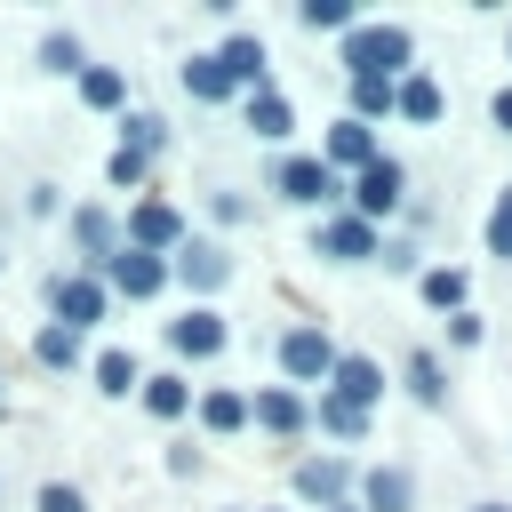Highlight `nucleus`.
I'll list each match as a JSON object with an SVG mask.
<instances>
[{"label":"nucleus","mask_w":512,"mask_h":512,"mask_svg":"<svg viewBox=\"0 0 512 512\" xmlns=\"http://www.w3.org/2000/svg\"><path fill=\"white\" fill-rule=\"evenodd\" d=\"M344 64H352V80H392V72H408V32L400 24H352Z\"/></svg>","instance_id":"nucleus-1"},{"label":"nucleus","mask_w":512,"mask_h":512,"mask_svg":"<svg viewBox=\"0 0 512 512\" xmlns=\"http://www.w3.org/2000/svg\"><path fill=\"white\" fill-rule=\"evenodd\" d=\"M48 304H56V328H72V336H80V328H96V320H104L112 288H104L96 272H80V280H56V288H48Z\"/></svg>","instance_id":"nucleus-2"},{"label":"nucleus","mask_w":512,"mask_h":512,"mask_svg":"<svg viewBox=\"0 0 512 512\" xmlns=\"http://www.w3.org/2000/svg\"><path fill=\"white\" fill-rule=\"evenodd\" d=\"M176 240H184V216H176L168 200H136V208H128V248L160 256V248H176Z\"/></svg>","instance_id":"nucleus-3"},{"label":"nucleus","mask_w":512,"mask_h":512,"mask_svg":"<svg viewBox=\"0 0 512 512\" xmlns=\"http://www.w3.org/2000/svg\"><path fill=\"white\" fill-rule=\"evenodd\" d=\"M96 280H104V288H120V296H160L168 264H160V256H144V248H120V256H112Z\"/></svg>","instance_id":"nucleus-4"},{"label":"nucleus","mask_w":512,"mask_h":512,"mask_svg":"<svg viewBox=\"0 0 512 512\" xmlns=\"http://www.w3.org/2000/svg\"><path fill=\"white\" fill-rule=\"evenodd\" d=\"M384 208H400V168H392V160H368V168L352 176V216L368 224V216H384Z\"/></svg>","instance_id":"nucleus-5"},{"label":"nucleus","mask_w":512,"mask_h":512,"mask_svg":"<svg viewBox=\"0 0 512 512\" xmlns=\"http://www.w3.org/2000/svg\"><path fill=\"white\" fill-rule=\"evenodd\" d=\"M280 368H288V376H328L336 352H328L320 328H288V336H280Z\"/></svg>","instance_id":"nucleus-6"},{"label":"nucleus","mask_w":512,"mask_h":512,"mask_svg":"<svg viewBox=\"0 0 512 512\" xmlns=\"http://www.w3.org/2000/svg\"><path fill=\"white\" fill-rule=\"evenodd\" d=\"M328 376H336V400H352V408H368V400L384 392V368H376L368 352H336V368H328Z\"/></svg>","instance_id":"nucleus-7"},{"label":"nucleus","mask_w":512,"mask_h":512,"mask_svg":"<svg viewBox=\"0 0 512 512\" xmlns=\"http://www.w3.org/2000/svg\"><path fill=\"white\" fill-rule=\"evenodd\" d=\"M272 184H280L288 200H304V208H312V200H336V176H328V160H280V176H272Z\"/></svg>","instance_id":"nucleus-8"},{"label":"nucleus","mask_w":512,"mask_h":512,"mask_svg":"<svg viewBox=\"0 0 512 512\" xmlns=\"http://www.w3.org/2000/svg\"><path fill=\"white\" fill-rule=\"evenodd\" d=\"M72 232H80V248H88V272H104V264L120 256V224H112L104 208H80V216H72Z\"/></svg>","instance_id":"nucleus-9"},{"label":"nucleus","mask_w":512,"mask_h":512,"mask_svg":"<svg viewBox=\"0 0 512 512\" xmlns=\"http://www.w3.org/2000/svg\"><path fill=\"white\" fill-rule=\"evenodd\" d=\"M320 256H336V264H352V256H376V232H368L360 216H328V224H320Z\"/></svg>","instance_id":"nucleus-10"},{"label":"nucleus","mask_w":512,"mask_h":512,"mask_svg":"<svg viewBox=\"0 0 512 512\" xmlns=\"http://www.w3.org/2000/svg\"><path fill=\"white\" fill-rule=\"evenodd\" d=\"M368 160H376L368 120H336V128H328V168H368Z\"/></svg>","instance_id":"nucleus-11"},{"label":"nucleus","mask_w":512,"mask_h":512,"mask_svg":"<svg viewBox=\"0 0 512 512\" xmlns=\"http://www.w3.org/2000/svg\"><path fill=\"white\" fill-rule=\"evenodd\" d=\"M168 336H176V352H192V360H200V352H224V320H216L208 304H192V312H184Z\"/></svg>","instance_id":"nucleus-12"},{"label":"nucleus","mask_w":512,"mask_h":512,"mask_svg":"<svg viewBox=\"0 0 512 512\" xmlns=\"http://www.w3.org/2000/svg\"><path fill=\"white\" fill-rule=\"evenodd\" d=\"M216 64L232 72V88H264V48H256L248 32H240V40H224V48H216Z\"/></svg>","instance_id":"nucleus-13"},{"label":"nucleus","mask_w":512,"mask_h":512,"mask_svg":"<svg viewBox=\"0 0 512 512\" xmlns=\"http://www.w3.org/2000/svg\"><path fill=\"white\" fill-rule=\"evenodd\" d=\"M248 128H256V136H288V128H296V104H288L280 88H256V96H248Z\"/></svg>","instance_id":"nucleus-14"},{"label":"nucleus","mask_w":512,"mask_h":512,"mask_svg":"<svg viewBox=\"0 0 512 512\" xmlns=\"http://www.w3.org/2000/svg\"><path fill=\"white\" fill-rule=\"evenodd\" d=\"M248 416H256L264 432H280V440H296V432H304V400H296V392H264Z\"/></svg>","instance_id":"nucleus-15"},{"label":"nucleus","mask_w":512,"mask_h":512,"mask_svg":"<svg viewBox=\"0 0 512 512\" xmlns=\"http://www.w3.org/2000/svg\"><path fill=\"white\" fill-rule=\"evenodd\" d=\"M408 504H416V488H408V472H400V464L368 472V504H360V512H408Z\"/></svg>","instance_id":"nucleus-16"},{"label":"nucleus","mask_w":512,"mask_h":512,"mask_svg":"<svg viewBox=\"0 0 512 512\" xmlns=\"http://www.w3.org/2000/svg\"><path fill=\"white\" fill-rule=\"evenodd\" d=\"M184 88H192L200 104H216V96H240V88H232V72H224L216 56H192V64H184Z\"/></svg>","instance_id":"nucleus-17"},{"label":"nucleus","mask_w":512,"mask_h":512,"mask_svg":"<svg viewBox=\"0 0 512 512\" xmlns=\"http://www.w3.org/2000/svg\"><path fill=\"white\" fill-rule=\"evenodd\" d=\"M392 104H400L408 120H440V80H424V72H408V80L392 88Z\"/></svg>","instance_id":"nucleus-18"},{"label":"nucleus","mask_w":512,"mask_h":512,"mask_svg":"<svg viewBox=\"0 0 512 512\" xmlns=\"http://www.w3.org/2000/svg\"><path fill=\"white\" fill-rule=\"evenodd\" d=\"M408 392H416L424 408H440V400H448V376H440V360H432V352H408Z\"/></svg>","instance_id":"nucleus-19"},{"label":"nucleus","mask_w":512,"mask_h":512,"mask_svg":"<svg viewBox=\"0 0 512 512\" xmlns=\"http://www.w3.org/2000/svg\"><path fill=\"white\" fill-rule=\"evenodd\" d=\"M176 256H184L176 272H184L192 288H216V280H224V248H176Z\"/></svg>","instance_id":"nucleus-20"},{"label":"nucleus","mask_w":512,"mask_h":512,"mask_svg":"<svg viewBox=\"0 0 512 512\" xmlns=\"http://www.w3.org/2000/svg\"><path fill=\"white\" fill-rule=\"evenodd\" d=\"M144 408H152V416H184V408H192L184 376H152V384H144Z\"/></svg>","instance_id":"nucleus-21"},{"label":"nucleus","mask_w":512,"mask_h":512,"mask_svg":"<svg viewBox=\"0 0 512 512\" xmlns=\"http://www.w3.org/2000/svg\"><path fill=\"white\" fill-rule=\"evenodd\" d=\"M320 424H328L336 440H360V432H368V408H352V400H336V392H328V400H320Z\"/></svg>","instance_id":"nucleus-22"},{"label":"nucleus","mask_w":512,"mask_h":512,"mask_svg":"<svg viewBox=\"0 0 512 512\" xmlns=\"http://www.w3.org/2000/svg\"><path fill=\"white\" fill-rule=\"evenodd\" d=\"M296 488H304V496H336V488H344V464H336V456H312V464H296Z\"/></svg>","instance_id":"nucleus-23"},{"label":"nucleus","mask_w":512,"mask_h":512,"mask_svg":"<svg viewBox=\"0 0 512 512\" xmlns=\"http://www.w3.org/2000/svg\"><path fill=\"white\" fill-rule=\"evenodd\" d=\"M200 416H208L216 432H232V424H248V400H240V392H200Z\"/></svg>","instance_id":"nucleus-24"},{"label":"nucleus","mask_w":512,"mask_h":512,"mask_svg":"<svg viewBox=\"0 0 512 512\" xmlns=\"http://www.w3.org/2000/svg\"><path fill=\"white\" fill-rule=\"evenodd\" d=\"M40 72H80V40L72 32H48L40 40Z\"/></svg>","instance_id":"nucleus-25"},{"label":"nucleus","mask_w":512,"mask_h":512,"mask_svg":"<svg viewBox=\"0 0 512 512\" xmlns=\"http://www.w3.org/2000/svg\"><path fill=\"white\" fill-rule=\"evenodd\" d=\"M424 296L456 312V304H464V272H456V264H440V272H424Z\"/></svg>","instance_id":"nucleus-26"},{"label":"nucleus","mask_w":512,"mask_h":512,"mask_svg":"<svg viewBox=\"0 0 512 512\" xmlns=\"http://www.w3.org/2000/svg\"><path fill=\"white\" fill-rule=\"evenodd\" d=\"M128 384H136V360L128 352H104L96 360V392H128Z\"/></svg>","instance_id":"nucleus-27"},{"label":"nucleus","mask_w":512,"mask_h":512,"mask_svg":"<svg viewBox=\"0 0 512 512\" xmlns=\"http://www.w3.org/2000/svg\"><path fill=\"white\" fill-rule=\"evenodd\" d=\"M80 96H88V104H120V72H96V64H80Z\"/></svg>","instance_id":"nucleus-28"},{"label":"nucleus","mask_w":512,"mask_h":512,"mask_svg":"<svg viewBox=\"0 0 512 512\" xmlns=\"http://www.w3.org/2000/svg\"><path fill=\"white\" fill-rule=\"evenodd\" d=\"M72 352H80V336H72V328H56V320H48V328H40V360H48V368H64V360H72Z\"/></svg>","instance_id":"nucleus-29"},{"label":"nucleus","mask_w":512,"mask_h":512,"mask_svg":"<svg viewBox=\"0 0 512 512\" xmlns=\"http://www.w3.org/2000/svg\"><path fill=\"white\" fill-rule=\"evenodd\" d=\"M488 256H512V184H504V200L488 216Z\"/></svg>","instance_id":"nucleus-30"},{"label":"nucleus","mask_w":512,"mask_h":512,"mask_svg":"<svg viewBox=\"0 0 512 512\" xmlns=\"http://www.w3.org/2000/svg\"><path fill=\"white\" fill-rule=\"evenodd\" d=\"M120 128H128V152H152V144H160V136H168V128H160V120H152V112H128V120H120Z\"/></svg>","instance_id":"nucleus-31"},{"label":"nucleus","mask_w":512,"mask_h":512,"mask_svg":"<svg viewBox=\"0 0 512 512\" xmlns=\"http://www.w3.org/2000/svg\"><path fill=\"white\" fill-rule=\"evenodd\" d=\"M40 512H88V496H80L72 480H48V488H40Z\"/></svg>","instance_id":"nucleus-32"},{"label":"nucleus","mask_w":512,"mask_h":512,"mask_svg":"<svg viewBox=\"0 0 512 512\" xmlns=\"http://www.w3.org/2000/svg\"><path fill=\"white\" fill-rule=\"evenodd\" d=\"M352 104H360V120L384 112V104H392V80H352Z\"/></svg>","instance_id":"nucleus-33"},{"label":"nucleus","mask_w":512,"mask_h":512,"mask_svg":"<svg viewBox=\"0 0 512 512\" xmlns=\"http://www.w3.org/2000/svg\"><path fill=\"white\" fill-rule=\"evenodd\" d=\"M312 24H352V0H304Z\"/></svg>","instance_id":"nucleus-34"},{"label":"nucleus","mask_w":512,"mask_h":512,"mask_svg":"<svg viewBox=\"0 0 512 512\" xmlns=\"http://www.w3.org/2000/svg\"><path fill=\"white\" fill-rule=\"evenodd\" d=\"M112 184H144V152H112Z\"/></svg>","instance_id":"nucleus-35"},{"label":"nucleus","mask_w":512,"mask_h":512,"mask_svg":"<svg viewBox=\"0 0 512 512\" xmlns=\"http://www.w3.org/2000/svg\"><path fill=\"white\" fill-rule=\"evenodd\" d=\"M448 336L456 344H480V312H448Z\"/></svg>","instance_id":"nucleus-36"},{"label":"nucleus","mask_w":512,"mask_h":512,"mask_svg":"<svg viewBox=\"0 0 512 512\" xmlns=\"http://www.w3.org/2000/svg\"><path fill=\"white\" fill-rule=\"evenodd\" d=\"M488 112H496V128H504V136H512V88H504V96H496V104H488Z\"/></svg>","instance_id":"nucleus-37"},{"label":"nucleus","mask_w":512,"mask_h":512,"mask_svg":"<svg viewBox=\"0 0 512 512\" xmlns=\"http://www.w3.org/2000/svg\"><path fill=\"white\" fill-rule=\"evenodd\" d=\"M480 512H512V504H480Z\"/></svg>","instance_id":"nucleus-38"},{"label":"nucleus","mask_w":512,"mask_h":512,"mask_svg":"<svg viewBox=\"0 0 512 512\" xmlns=\"http://www.w3.org/2000/svg\"><path fill=\"white\" fill-rule=\"evenodd\" d=\"M336 512H360V504H336Z\"/></svg>","instance_id":"nucleus-39"}]
</instances>
